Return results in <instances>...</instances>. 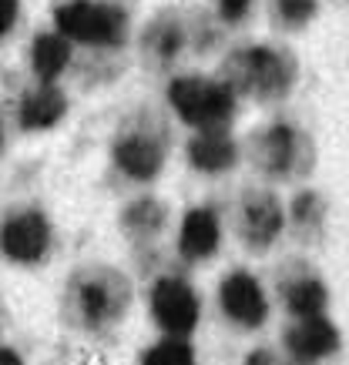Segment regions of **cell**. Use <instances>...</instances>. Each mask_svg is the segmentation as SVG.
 Returning <instances> with one entry per match:
<instances>
[{"label": "cell", "instance_id": "1", "mask_svg": "<svg viewBox=\"0 0 349 365\" xmlns=\"http://www.w3.org/2000/svg\"><path fill=\"white\" fill-rule=\"evenodd\" d=\"M226 84L232 91H242L256 101H275L285 98L295 81V61L272 47H246L228 57L222 67Z\"/></svg>", "mask_w": 349, "mask_h": 365}, {"label": "cell", "instance_id": "2", "mask_svg": "<svg viewBox=\"0 0 349 365\" xmlns=\"http://www.w3.org/2000/svg\"><path fill=\"white\" fill-rule=\"evenodd\" d=\"M71 299H74V309L88 329H108L128 312L131 285L114 268H88L74 278Z\"/></svg>", "mask_w": 349, "mask_h": 365}, {"label": "cell", "instance_id": "3", "mask_svg": "<svg viewBox=\"0 0 349 365\" xmlns=\"http://www.w3.org/2000/svg\"><path fill=\"white\" fill-rule=\"evenodd\" d=\"M168 101L181 114L185 124H195L202 131H222L232 121L236 94L222 81L205 78H175L168 88Z\"/></svg>", "mask_w": 349, "mask_h": 365}, {"label": "cell", "instance_id": "4", "mask_svg": "<svg viewBox=\"0 0 349 365\" xmlns=\"http://www.w3.org/2000/svg\"><path fill=\"white\" fill-rule=\"evenodd\" d=\"M54 24L64 37H74L81 44L114 47L128 34V17L114 4H94V0H71L54 11Z\"/></svg>", "mask_w": 349, "mask_h": 365}, {"label": "cell", "instance_id": "5", "mask_svg": "<svg viewBox=\"0 0 349 365\" xmlns=\"http://www.w3.org/2000/svg\"><path fill=\"white\" fill-rule=\"evenodd\" d=\"M256 165L272 178H295L313 168V141L299 134L293 124H272L252 141Z\"/></svg>", "mask_w": 349, "mask_h": 365}, {"label": "cell", "instance_id": "6", "mask_svg": "<svg viewBox=\"0 0 349 365\" xmlns=\"http://www.w3.org/2000/svg\"><path fill=\"white\" fill-rule=\"evenodd\" d=\"M151 312L168 335H188L198 322V299L178 278H161L151 288Z\"/></svg>", "mask_w": 349, "mask_h": 365}, {"label": "cell", "instance_id": "7", "mask_svg": "<svg viewBox=\"0 0 349 365\" xmlns=\"http://www.w3.org/2000/svg\"><path fill=\"white\" fill-rule=\"evenodd\" d=\"M47 245H51V228L41 211L14 215L4 225V255L11 262H37V258H44Z\"/></svg>", "mask_w": 349, "mask_h": 365}, {"label": "cell", "instance_id": "8", "mask_svg": "<svg viewBox=\"0 0 349 365\" xmlns=\"http://www.w3.org/2000/svg\"><path fill=\"white\" fill-rule=\"evenodd\" d=\"M114 161L124 175H131L135 181H148L161 171V161H165V141L158 134L148 131H135L124 134L114 144Z\"/></svg>", "mask_w": 349, "mask_h": 365}, {"label": "cell", "instance_id": "9", "mask_svg": "<svg viewBox=\"0 0 349 365\" xmlns=\"http://www.w3.org/2000/svg\"><path fill=\"white\" fill-rule=\"evenodd\" d=\"M282 232V208L275 195L269 191H256V195H246V205H242V238H246L248 248H269L275 242V235Z\"/></svg>", "mask_w": 349, "mask_h": 365}, {"label": "cell", "instance_id": "10", "mask_svg": "<svg viewBox=\"0 0 349 365\" xmlns=\"http://www.w3.org/2000/svg\"><path fill=\"white\" fill-rule=\"evenodd\" d=\"M222 309L228 312V319H236L238 325H248L256 329L265 319V295H262L259 282L246 272H236L222 282Z\"/></svg>", "mask_w": 349, "mask_h": 365}, {"label": "cell", "instance_id": "11", "mask_svg": "<svg viewBox=\"0 0 349 365\" xmlns=\"http://www.w3.org/2000/svg\"><path fill=\"white\" fill-rule=\"evenodd\" d=\"M339 345V332L329 325L326 319H305L303 325H295V329H289V335H285V349H289V355H293L295 362H315V359H323V355L336 352Z\"/></svg>", "mask_w": 349, "mask_h": 365}, {"label": "cell", "instance_id": "12", "mask_svg": "<svg viewBox=\"0 0 349 365\" xmlns=\"http://www.w3.org/2000/svg\"><path fill=\"white\" fill-rule=\"evenodd\" d=\"M178 248H181V255H185L188 262L208 258V255L218 248V218H215L212 208H195V211L185 215Z\"/></svg>", "mask_w": 349, "mask_h": 365}, {"label": "cell", "instance_id": "13", "mask_svg": "<svg viewBox=\"0 0 349 365\" xmlns=\"http://www.w3.org/2000/svg\"><path fill=\"white\" fill-rule=\"evenodd\" d=\"M68 108V98L57 88H37L31 91L21 104V128L27 131H41V128H51V124L61 121V114Z\"/></svg>", "mask_w": 349, "mask_h": 365}, {"label": "cell", "instance_id": "14", "mask_svg": "<svg viewBox=\"0 0 349 365\" xmlns=\"http://www.w3.org/2000/svg\"><path fill=\"white\" fill-rule=\"evenodd\" d=\"M188 158H192V165L198 171L218 175V171L236 165V144L228 141L222 131H202L188 144Z\"/></svg>", "mask_w": 349, "mask_h": 365}, {"label": "cell", "instance_id": "15", "mask_svg": "<svg viewBox=\"0 0 349 365\" xmlns=\"http://www.w3.org/2000/svg\"><path fill=\"white\" fill-rule=\"evenodd\" d=\"M71 61V44L64 34H41L31 47V64L41 81H54Z\"/></svg>", "mask_w": 349, "mask_h": 365}, {"label": "cell", "instance_id": "16", "mask_svg": "<svg viewBox=\"0 0 349 365\" xmlns=\"http://www.w3.org/2000/svg\"><path fill=\"white\" fill-rule=\"evenodd\" d=\"M181 44H185V31H181V21L178 17H171V14L158 17V21L148 27V34H145V47L158 57V61H161V64L178 54Z\"/></svg>", "mask_w": 349, "mask_h": 365}, {"label": "cell", "instance_id": "17", "mask_svg": "<svg viewBox=\"0 0 349 365\" xmlns=\"http://www.w3.org/2000/svg\"><path fill=\"white\" fill-rule=\"evenodd\" d=\"M121 222H124V232L131 235V238H151L165 225V208L155 198H141L124 211Z\"/></svg>", "mask_w": 349, "mask_h": 365}, {"label": "cell", "instance_id": "18", "mask_svg": "<svg viewBox=\"0 0 349 365\" xmlns=\"http://www.w3.org/2000/svg\"><path fill=\"white\" fill-rule=\"evenodd\" d=\"M285 305L293 315H303V319H315L319 312L326 309V288L319 285L315 278H299L285 288Z\"/></svg>", "mask_w": 349, "mask_h": 365}, {"label": "cell", "instance_id": "19", "mask_svg": "<svg viewBox=\"0 0 349 365\" xmlns=\"http://www.w3.org/2000/svg\"><path fill=\"white\" fill-rule=\"evenodd\" d=\"M141 365H195V355L185 342L168 339V342H158L155 349H148Z\"/></svg>", "mask_w": 349, "mask_h": 365}, {"label": "cell", "instance_id": "20", "mask_svg": "<svg viewBox=\"0 0 349 365\" xmlns=\"http://www.w3.org/2000/svg\"><path fill=\"white\" fill-rule=\"evenodd\" d=\"M275 11L285 27H303L315 17V0H275Z\"/></svg>", "mask_w": 349, "mask_h": 365}, {"label": "cell", "instance_id": "21", "mask_svg": "<svg viewBox=\"0 0 349 365\" xmlns=\"http://www.w3.org/2000/svg\"><path fill=\"white\" fill-rule=\"evenodd\" d=\"M293 218H295V225H303V228H315V225L323 222V201H319V195H313V191L299 195V198L293 201Z\"/></svg>", "mask_w": 349, "mask_h": 365}, {"label": "cell", "instance_id": "22", "mask_svg": "<svg viewBox=\"0 0 349 365\" xmlns=\"http://www.w3.org/2000/svg\"><path fill=\"white\" fill-rule=\"evenodd\" d=\"M248 4H252V0H218V14H222V21L236 24V21H242V17H246Z\"/></svg>", "mask_w": 349, "mask_h": 365}, {"label": "cell", "instance_id": "23", "mask_svg": "<svg viewBox=\"0 0 349 365\" xmlns=\"http://www.w3.org/2000/svg\"><path fill=\"white\" fill-rule=\"evenodd\" d=\"M0 31L7 34L14 27V21H17V0H0Z\"/></svg>", "mask_w": 349, "mask_h": 365}, {"label": "cell", "instance_id": "24", "mask_svg": "<svg viewBox=\"0 0 349 365\" xmlns=\"http://www.w3.org/2000/svg\"><path fill=\"white\" fill-rule=\"evenodd\" d=\"M0 365H21V359H17V352L4 349V352H0Z\"/></svg>", "mask_w": 349, "mask_h": 365}, {"label": "cell", "instance_id": "25", "mask_svg": "<svg viewBox=\"0 0 349 365\" xmlns=\"http://www.w3.org/2000/svg\"><path fill=\"white\" fill-rule=\"evenodd\" d=\"M248 365H269V355H265V352H252V355H248Z\"/></svg>", "mask_w": 349, "mask_h": 365}]
</instances>
